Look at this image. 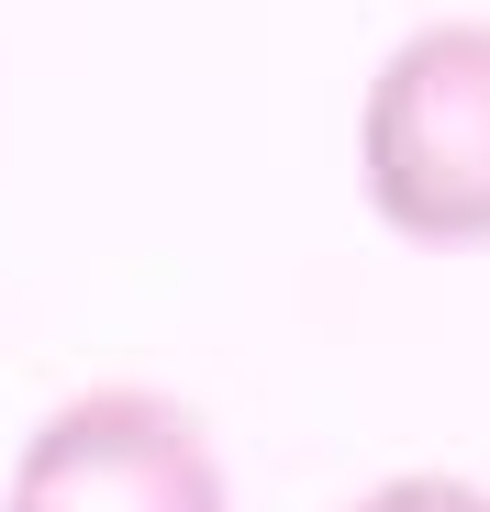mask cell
Returning <instances> with one entry per match:
<instances>
[{"label":"cell","instance_id":"obj_2","mask_svg":"<svg viewBox=\"0 0 490 512\" xmlns=\"http://www.w3.org/2000/svg\"><path fill=\"white\" fill-rule=\"evenodd\" d=\"M0 512H234V479L201 401L156 379H90L23 435Z\"/></svg>","mask_w":490,"mask_h":512},{"label":"cell","instance_id":"obj_3","mask_svg":"<svg viewBox=\"0 0 490 512\" xmlns=\"http://www.w3.org/2000/svg\"><path fill=\"white\" fill-rule=\"evenodd\" d=\"M346 512H490V490L457 479V468H401V479H379V490L346 501Z\"/></svg>","mask_w":490,"mask_h":512},{"label":"cell","instance_id":"obj_1","mask_svg":"<svg viewBox=\"0 0 490 512\" xmlns=\"http://www.w3.org/2000/svg\"><path fill=\"white\" fill-rule=\"evenodd\" d=\"M357 190L413 256L490 245V12L413 23L357 101Z\"/></svg>","mask_w":490,"mask_h":512}]
</instances>
